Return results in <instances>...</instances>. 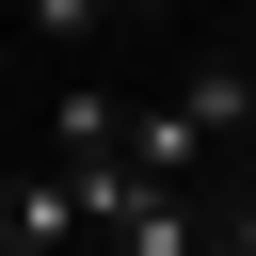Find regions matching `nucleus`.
Returning <instances> with one entry per match:
<instances>
[{
  "mask_svg": "<svg viewBox=\"0 0 256 256\" xmlns=\"http://www.w3.org/2000/svg\"><path fill=\"white\" fill-rule=\"evenodd\" d=\"M160 112H176V128H192V144H208V160H224V144H240V128H256V64H240V48H192V64H176V80H160Z\"/></svg>",
  "mask_w": 256,
  "mask_h": 256,
  "instance_id": "f257e3e1",
  "label": "nucleus"
},
{
  "mask_svg": "<svg viewBox=\"0 0 256 256\" xmlns=\"http://www.w3.org/2000/svg\"><path fill=\"white\" fill-rule=\"evenodd\" d=\"M32 160H64V176H96V160H128V96H112L96 64H64V80H48V144H32Z\"/></svg>",
  "mask_w": 256,
  "mask_h": 256,
  "instance_id": "f03ea898",
  "label": "nucleus"
},
{
  "mask_svg": "<svg viewBox=\"0 0 256 256\" xmlns=\"http://www.w3.org/2000/svg\"><path fill=\"white\" fill-rule=\"evenodd\" d=\"M16 32H32L48 64H96V32H112V0H16Z\"/></svg>",
  "mask_w": 256,
  "mask_h": 256,
  "instance_id": "7ed1b4c3",
  "label": "nucleus"
},
{
  "mask_svg": "<svg viewBox=\"0 0 256 256\" xmlns=\"http://www.w3.org/2000/svg\"><path fill=\"white\" fill-rule=\"evenodd\" d=\"M208 256H224V224H208Z\"/></svg>",
  "mask_w": 256,
  "mask_h": 256,
  "instance_id": "20e7f679",
  "label": "nucleus"
}]
</instances>
